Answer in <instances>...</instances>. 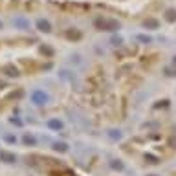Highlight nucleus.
Listing matches in <instances>:
<instances>
[{"instance_id": "obj_1", "label": "nucleus", "mask_w": 176, "mask_h": 176, "mask_svg": "<svg viewBox=\"0 0 176 176\" xmlns=\"http://www.w3.org/2000/svg\"><path fill=\"white\" fill-rule=\"evenodd\" d=\"M97 28H106V30H118L119 28V24L118 22H114V20H97Z\"/></svg>"}, {"instance_id": "obj_2", "label": "nucleus", "mask_w": 176, "mask_h": 176, "mask_svg": "<svg viewBox=\"0 0 176 176\" xmlns=\"http://www.w3.org/2000/svg\"><path fill=\"white\" fill-rule=\"evenodd\" d=\"M33 103H35V105L46 103V96H44L42 92H35V94H33Z\"/></svg>"}, {"instance_id": "obj_3", "label": "nucleus", "mask_w": 176, "mask_h": 176, "mask_svg": "<svg viewBox=\"0 0 176 176\" xmlns=\"http://www.w3.org/2000/svg\"><path fill=\"white\" fill-rule=\"evenodd\" d=\"M37 26H39L40 31H50V22H48V20H39Z\"/></svg>"}, {"instance_id": "obj_4", "label": "nucleus", "mask_w": 176, "mask_h": 176, "mask_svg": "<svg viewBox=\"0 0 176 176\" xmlns=\"http://www.w3.org/2000/svg\"><path fill=\"white\" fill-rule=\"evenodd\" d=\"M0 158H2V160H6L8 163L15 161V156H13V154H8V152H0Z\"/></svg>"}, {"instance_id": "obj_5", "label": "nucleus", "mask_w": 176, "mask_h": 176, "mask_svg": "<svg viewBox=\"0 0 176 176\" xmlns=\"http://www.w3.org/2000/svg\"><path fill=\"white\" fill-rule=\"evenodd\" d=\"M24 141H26V143H35V139L30 138V136H26V138H24Z\"/></svg>"}, {"instance_id": "obj_6", "label": "nucleus", "mask_w": 176, "mask_h": 176, "mask_svg": "<svg viewBox=\"0 0 176 176\" xmlns=\"http://www.w3.org/2000/svg\"><path fill=\"white\" fill-rule=\"evenodd\" d=\"M50 125H51V127H55V128H57V127H61V123H59V121H51Z\"/></svg>"}]
</instances>
